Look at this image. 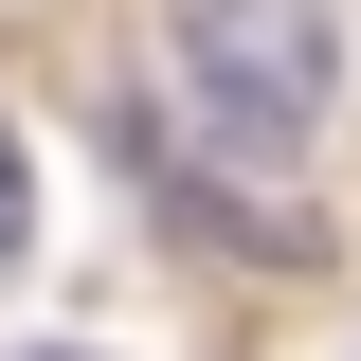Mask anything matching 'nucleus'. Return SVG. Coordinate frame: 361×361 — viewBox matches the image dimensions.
<instances>
[{"instance_id": "f03ea898", "label": "nucleus", "mask_w": 361, "mask_h": 361, "mask_svg": "<svg viewBox=\"0 0 361 361\" xmlns=\"http://www.w3.org/2000/svg\"><path fill=\"white\" fill-rule=\"evenodd\" d=\"M37 235V163H18V127H0V253Z\"/></svg>"}, {"instance_id": "7ed1b4c3", "label": "nucleus", "mask_w": 361, "mask_h": 361, "mask_svg": "<svg viewBox=\"0 0 361 361\" xmlns=\"http://www.w3.org/2000/svg\"><path fill=\"white\" fill-rule=\"evenodd\" d=\"M37 361H90V343H37Z\"/></svg>"}, {"instance_id": "f257e3e1", "label": "nucleus", "mask_w": 361, "mask_h": 361, "mask_svg": "<svg viewBox=\"0 0 361 361\" xmlns=\"http://www.w3.org/2000/svg\"><path fill=\"white\" fill-rule=\"evenodd\" d=\"M163 73H180L217 163H307L325 90H343V37H325V0H180Z\"/></svg>"}]
</instances>
